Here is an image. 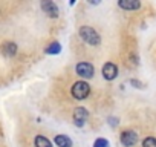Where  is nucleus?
<instances>
[{"label": "nucleus", "instance_id": "obj_9", "mask_svg": "<svg viewBox=\"0 0 156 147\" xmlns=\"http://www.w3.org/2000/svg\"><path fill=\"white\" fill-rule=\"evenodd\" d=\"M2 52H3V55H6V57H14V55L17 54V45L12 43V41H5V43L2 45Z\"/></svg>", "mask_w": 156, "mask_h": 147}, {"label": "nucleus", "instance_id": "obj_3", "mask_svg": "<svg viewBox=\"0 0 156 147\" xmlns=\"http://www.w3.org/2000/svg\"><path fill=\"white\" fill-rule=\"evenodd\" d=\"M75 70H76V75H80L83 78H92L94 77V66L90 63H86V61H81L75 66Z\"/></svg>", "mask_w": 156, "mask_h": 147}, {"label": "nucleus", "instance_id": "obj_5", "mask_svg": "<svg viewBox=\"0 0 156 147\" xmlns=\"http://www.w3.org/2000/svg\"><path fill=\"white\" fill-rule=\"evenodd\" d=\"M41 9H43V13H44L48 17H51V19H57V17L60 16L58 6H57L54 2H51V0H44V2H41Z\"/></svg>", "mask_w": 156, "mask_h": 147}, {"label": "nucleus", "instance_id": "obj_14", "mask_svg": "<svg viewBox=\"0 0 156 147\" xmlns=\"http://www.w3.org/2000/svg\"><path fill=\"white\" fill-rule=\"evenodd\" d=\"M94 147H109V141L106 138H98V139H95Z\"/></svg>", "mask_w": 156, "mask_h": 147}, {"label": "nucleus", "instance_id": "obj_7", "mask_svg": "<svg viewBox=\"0 0 156 147\" xmlns=\"http://www.w3.org/2000/svg\"><path fill=\"white\" fill-rule=\"evenodd\" d=\"M116 75H118V67H116V64H113V63H106V64L103 66V77H104V80L112 81V80L116 78Z\"/></svg>", "mask_w": 156, "mask_h": 147}, {"label": "nucleus", "instance_id": "obj_12", "mask_svg": "<svg viewBox=\"0 0 156 147\" xmlns=\"http://www.w3.org/2000/svg\"><path fill=\"white\" fill-rule=\"evenodd\" d=\"M35 147H52V142L46 138V136H43V135H38V136H35Z\"/></svg>", "mask_w": 156, "mask_h": 147}, {"label": "nucleus", "instance_id": "obj_1", "mask_svg": "<svg viewBox=\"0 0 156 147\" xmlns=\"http://www.w3.org/2000/svg\"><path fill=\"white\" fill-rule=\"evenodd\" d=\"M80 37H81L87 45H90V46H98V45L101 43L100 34H98L94 28H90V26H83V28H80Z\"/></svg>", "mask_w": 156, "mask_h": 147}, {"label": "nucleus", "instance_id": "obj_15", "mask_svg": "<svg viewBox=\"0 0 156 147\" xmlns=\"http://www.w3.org/2000/svg\"><path fill=\"white\" fill-rule=\"evenodd\" d=\"M130 84L135 86V88H138V89H142V83L138 81V80H130Z\"/></svg>", "mask_w": 156, "mask_h": 147}, {"label": "nucleus", "instance_id": "obj_16", "mask_svg": "<svg viewBox=\"0 0 156 147\" xmlns=\"http://www.w3.org/2000/svg\"><path fill=\"white\" fill-rule=\"evenodd\" d=\"M107 120L110 121V124H112V126H116V123H118V120H116V118H112V117H109Z\"/></svg>", "mask_w": 156, "mask_h": 147}, {"label": "nucleus", "instance_id": "obj_10", "mask_svg": "<svg viewBox=\"0 0 156 147\" xmlns=\"http://www.w3.org/2000/svg\"><path fill=\"white\" fill-rule=\"evenodd\" d=\"M54 142L58 147H72V139L67 135H57L54 138Z\"/></svg>", "mask_w": 156, "mask_h": 147}, {"label": "nucleus", "instance_id": "obj_6", "mask_svg": "<svg viewBox=\"0 0 156 147\" xmlns=\"http://www.w3.org/2000/svg\"><path fill=\"white\" fill-rule=\"evenodd\" d=\"M138 142V135L133 130H124L121 133V144L126 147H132Z\"/></svg>", "mask_w": 156, "mask_h": 147}, {"label": "nucleus", "instance_id": "obj_8", "mask_svg": "<svg viewBox=\"0 0 156 147\" xmlns=\"http://www.w3.org/2000/svg\"><path fill=\"white\" fill-rule=\"evenodd\" d=\"M118 6L126 11H135L141 8V2H138V0H119Z\"/></svg>", "mask_w": 156, "mask_h": 147}, {"label": "nucleus", "instance_id": "obj_11", "mask_svg": "<svg viewBox=\"0 0 156 147\" xmlns=\"http://www.w3.org/2000/svg\"><path fill=\"white\" fill-rule=\"evenodd\" d=\"M44 52H46V54H49V55H57V54H60V52H61V45H60L58 41H52V43L44 49Z\"/></svg>", "mask_w": 156, "mask_h": 147}, {"label": "nucleus", "instance_id": "obj_4", "mask_svg": "<svg viewBox=\"0 0 156 147\" xmlns=\"http://www.w3.org/2000/svg\"><path fill=\"white\" fill-rule=\"evenodd\" d=\"M73 124L76 126V127H83L84 124H86V121H87V118H89V112H87V109H84V107H76L75 110H73Z\"/></svg>", "mask_w": 156, "mask_h": 147}, {"label": "nucleus", "instance_id": "obj_2", "mask_svg": "<svg viewBox=\"0 0 156 147\" xmlns=\"http://www.w3.org/2000/svg\"><path fill=\"white\" fill-rule=\"evenodd\" d=\"M70 92L75 100H86L90 94V86L86 81H76V83H73Z\"/></svg>", "mask_w": 156, "mask_h": 147}, {"label": "nucleus", "instance_id": "obj_13", "mask_svg": "<svg viewBox=\"0 0 156 147\" xmlns=\"http://www.w3.org/2000/svg\"><path fill=\"white\" fill-rule=\"evenodd\" d=\"M142 147H156V138L154 136H148L142 141Z\"/></svg>", "mask_w": 156, "mask_h": 147}]
</instances>
